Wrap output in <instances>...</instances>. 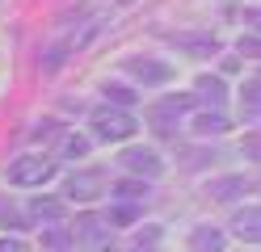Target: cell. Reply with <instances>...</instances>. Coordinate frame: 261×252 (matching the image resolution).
<instances>
[{"label": "cell", "mask_w": 261, "mask_h": 252, "mask_svg": "<svg viewBox=\"0 0 261 252\" xmlns=\"http://www.w3.org/2000/svg\"><path fill=\"white\" fill-rule=\"evenodd\" d=\"M89 122H93V134H97V139H110V143L130 139V134H135V118L122 114V109H97Z\"/></svg>", "instance_id": "obj_1"}, {"label": "cell", "mask_w": 261, "mask_h": 252, "mask_svg": "<svg viewBox=\"0 0 261 252\" xmlns=\"http://www.w3.org/2000/svg\"><path fill=\"white\" fill-rule=\"evenodd\" d=\"M51 177H55V160H46V156H21V160L9 164V181L13 185H42Z\"/></svg>", "instance_id": "obj_2"}, {"label": "cell", "mask_w": 261, "mask_h": 252, "mask_svg": "<svg viewBox=\"0 0 261 252\" xmlns=\"http://www.w3.org/2000/svg\"><path fill=\"white\" fill-rule=\"evenodd\" d=\"M169 42H173V46H181V50H190V55H215V50H219V38H215V34H202V30L169 34Z\"/></svg>", "instance_id": "obj_3"}, {"label": "cell", "mask_w": 261, "mask_h": 252, "mask_svg": "<svg viewBox=\"0 0 261 252\" xmlns=\"http://www.w3.org/2000/svg\"><path fill=\"white\" fill-rule=\"evenodd\" d=\"M126 72L135 76L139 84H165V80H173V67L156 63V59H126Z\"/></svg>", "instance_id": "obj_4"}, {"label": "cell", "mask_w": 261, "mask_h": 252, "mask_svg": "<svg viewBox=\"0 0 261 252\" xmlns=\"http://www.w3.org/2000/svg\"><path fill=\"white\" fill-rule=\"evenodd\" d=\"M122 164L130 168V173H148V177L160 173V156H156L152 147H130V151H122Z\"/></svg>", "instance_id": "obj_5"}, {"label": "cell", "mask_w": 261, "mask_h": 252, "mask_svg": "<svg viewBox=\"0 0 261 252\" xmlns=\"http://www.w3.org/2000/svg\"><path fill=\"white\" fill-rule=\"evenodd\" d=\"M97 189H101V177H97V173H80V177H72V185H68V193L80 198V202L97 198Z\"/></svg>", "instance_id": "obj_6"}, {"label": "cell", "mask_w": 261, "mask_h": 252, "mask_svg": "<svg viewBox=\"0 0 261 252\" xmlns=\"http://www.w3.org/2000/svg\"><path fill=\"white\" fill-rule=\"evenodd\" d=\"M236 231L244 235V240H261V206H249L236 214Z\"/></svg>", "instance_id": "obj_7"}, {"label": "cell", "mask_w": 261, "mask_h": 252, "mask_svg": "<svg viewBox=\"0 0 261 252\" xmlns=\"http://www.w3.org/2000/svg\"><path fill=\"white\" fill-rule=\"evenodd\" d=\"M194 130H198V134H223L227 130V118L223 114H198V118H194Z\"/></svg>", "instance_id": "obj_8"}, {"label": "cell", "mask_w": 261, "mask_h": 252, "mask_svg": "<svg viewBox=\"0 0 261 252\" xmlns=\"http://www.w3.org/2000/svg\"><path fill=\"white\" fill-rule=\"evenodd\" d=\"M194 248L198 252H223V235L219 231H194Z\"/></svg>", "instance_id": "obj_9"}, {"label": "cell", "mask_w": 261, "mask_h": 252, "mask_svg": "<svg viewBox=\"0 0 261 252\" xmlns=\"http://www.w3.org/2000/svg\"><path fill=\"white\" fill-rule=\"evenodd\" d=\"M198 89H202V93H206V97H215V101H219V97H223V84H219V80H215V76H202V80H198Z\"/></svg>", "instance_id": "obj_10"}, {"label": "cell", "mask_w": 261, "mask_h": 252, "mask_svg": "<svg viewBox=\"0 0 261 252\" xmlns=\"http://www.w3.org/2000/svg\"><path fill=\"white\" fill-rule=\"evenodd\" d=\"M0 252H25L21 240H0Z\"/></svg>", "instance_id": "obj_11"}, {"label": "cell", "mask_w": 261, "mask_h": 252, "mask_svg": "<svg viewBox=\"0 0 261 252\" xmlns=\"http://www.w3.org/2000/svg\"><path fill=\"white\" fill-rule=\"evenodd\" d=\"M244 21H257L261 25V9H244Z\"/></svg>", "instance_id": "obj_12"}, {"label": "cell", "mask_w": 261, "mask_h": 252, "mask_svg": "<svg viewBox=\"0 0 261 252\" xmlns=\"http://www.w3.org/2000/svg\"><path fill=\"white\" fill-rule=\"evenodd\" d=\"M249 151H253V156H261V143H249Z\"/></svg>", "instance_id": "obj_13"}]
</instances>
